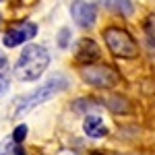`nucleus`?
<instances>
[{"mask_svg": "<svg viewBox=\"0 0 155 155\" xmlns=\"http://www.w3.org/2000/svg\"><path fill=\"white\" fill-rule=\"evenodd\" d=\"M50 54L41 46H27L15 64V77L21 81H35L48 68Z\"/></svg>", "mask_w": 155, "mask_h": 155, "instance_id": "nucleus-1", "label": "nucleus"}, {"mask_svg": "<svg viewBox=\"0 0 155 155\" xmlns=\"http://www.w3.org/2000/svg\"><path fill=\"white\" fill-rule=\"evenodd\" d=\"M66 87H68V79H66V77H62V74H56V77L48 79V81L41 85L39 89H35L33 93L21 97V99L17 101L15 116H23V114H27V112H31L33 107H37L39 104H44V101L52 99L54 95H58L60 91H64Z\"/></svg>", "mask_w": 155, "mask_h": 155, "instance_id": "nucleus-2", "label": "nucleus"}, {"mask_svg": "<svg viewBox=\"0 0 155 155\" xmlns=\"http://www.w3.org/2000/svg\"><path fill=\"white\" fill-rule=\"evenodd\" d=\"M104 39H106L107 50L118 58H137L139 56V44L126 29L107 27V29H104Z\"/></svg>", "mask_w": 155, "mask_h": 155, "instance_id": "nucleus-3", "label": "nucleus"}, {"mask_svg": "<svg viewBox=\"0 0 155 155\" xmlns=\"http://www.w3.org/2000/svg\"><path fill=\"white\" fill-rule=\"evenodd\" d=\"M81 79L91 87L99 89H112L120 83V72L107 64H85L81 68Z\"/></svg>", "mask_w": 155, "mask_h": 155, "instance_id": "nucleus-4", "label": "nucleus"}, {"mask_svg": "<svg viewBox=\"0 0 155 155\" xmlns=\"http://www.w3.org/2000/svg\"><path fill=\"white\" fill-rule=\"evenodd\" d=\"M37 35V25L31 23V21H23V23H17L8 27V31L4 33V46L6 48H17L25 41H29L31 37Z\"/></svg>", "mask_w": 155, "mask_h": 155, "instance_id": "nucleus-5", "label": "nucleus"}, {"mask_svg": "<svg viewBox=\"0 0 155 155\" xmlns=\"http://www.w3.org/2000/svg\"><path fill=\"white\" fill-rule=\"evenodd\" d=\"M71 15L72 19H74V23L79 25V27H83V29H89L91 25L95 23V6L93 4H89V2H85V0H74L71 4Z\"/></svg>", "mask_w": 155, "mask_h": 155, "instance_id": "nucleus-6", "label": "nucleus"}, {"mask_svg": "<svg viewBox=\"0 0 155 155\" xmlns=\"http://www.w3.org/2000/svg\"><path fill=\"white\" fill-rule=\"evenodd\" d=\"M97 58H99V48H97V44L93 39L85 37V39H81V41L77 44L74 60H77L79 64H91V62H95Z\"/></svg>", "mask_w": 155, "mask_h": 155, "instance_id": "nucleus-7", "label": "nucleus"}, {"mask_svg": "<svg viewBox=\"0 0 155 155\" xmlns=\"http://www.w3.org/2000/svg\"><path fill=\"white\" fill-rule=\"evenodd\" d=\"M83 130L87 137H91V139H101V137H106L107 134V126L104 124V120L99 118V116H87L83 122Z\"/></svg>", "mask_w": 155, "mask_h": 155, "instance_id": "nucleus-8", "label": "nucleus"}, {"mask_svg": "<svg viewBox=\"0 0 155 155\" xmlns=\"http://www.w3.org/2000/svg\"><path fill=\"white\" fill-rule=\"evenodd\" d=\"M104 4H106L107 11L118 12L122 17H130L132 12H134V6H132L130 0H104Z\"/></svg>", "mask_w": 155, "mask_h": 155, "instance_id": "nucleus-9", "label": "nucleus"}, {"mask_svg": "<svg viewBox=\"0 0 155 155\" xmlns=\"http://www.w3.org/2000/svg\"><path fill=\"white\" fill-rule=\"evenodd\" d=\"M106 106H107V110H112V112H116V114H124V112H128V110H130L128 101H126L124 97H120V95L110 97V99L106 101Z\"/></svg>", "mask_w": 155, "mask_h": 155, "instance_id": "nucleus-10", "label": "nucleus"}, {"mask_svg": "<svg viewBox=\"0 0 155 155\" xmlns=\"http://www.w3.org/2000/svg\"><path fill=\"white\" fill-rule=\"evenodd\" d=\"M143 29H145V35H147V39H149V44L155 46V15H149V17H147Z\"/></svg>", "mask_w": 155, "mask_h": 155, "instance_id": "nucleus-11", "label": "nucleus"}, {"mask_svg": "<svg viewBox=\"0 0 155 155\" xmlns=\"http://www.w3.org/2000/svg\"><path fill=\"white\" fill-rule=\"evenodd\" d=\"M27 132H29L27 124H19V126L15 128V132H12V141H15V143H23L25 137H27Z\"/></svg>", "mask_w": 155, "mask_h": 155, "instance_id": "nucleus-12", "label": "nucleus"}, {"mask_svg": "<svg viewBox=\"0 0 155 155\" xmlns=\"http://www.w3.org/2000/svg\"><path fill=\"white\" fill-rule=\"evenodd\" d=\"M68 39H71V31H68V29L64 27V29L60 31V37H58V46H60V48H66V46H68Z\"/></svg>", "mask_w": 155, "mask_h": 155, "instance_id": "nucleus-13", "label": "nucleus"}, {"mask_svg": "<svg viewBox=\"0 0 155 155\" xmlns=\"http://www.w3.org/2000/svg\"><path fill=\"white\" fill-rule=\"evenodd\" d=\"M6 91H8V81H6V79L0 74V95H4Z\"/></svg>", "mask_w": 155, "mask_h": 155, "instance_id": "nucleus-14", "label": "nucleus"}, {"mask_svg": "<svg viewBox=\"0 0 155 155\" xmlns=\"http://www.w3.org/2000/svg\"><path fill=\"white\" fill-rule=\"evenodd\" d=\"M6 64H8V60H6V54H4V52L0 50V72L6 68Z\"/></svg>", "mask_w": 155, "mask_h": 155, "instance_id": "nucleus-15", "label": "nucleus"}, {"mask_svg": "<svg viewBox=\"0 0 155 155\" xmlns=\"http://www.w3.org/2000/svg\"><path fill=\"white\" fill-rule=\"evenodd\" d=\"M15 155H25V151L21 149V147H17V149H15Z\"/></svg>", "mask_w": 155, "mask_h": 155, "instance_id": "nucleus-16", "label": "nucleus"}, {"mask_svg": "<svg viewBox=\"0 0 155 155\" xmlns=\"http://www.w3.org/2000/svg\"><path fill=\"white\" fill-rule=\"evenodd\" d=\"M91 155H107V153H104V151H93Z\"/></svg>", "mask_w": 155, "mask_h": 155, "instance_id": "nucleus-17", "label": "nucleus"}, {"mask_svg": "<svg viewBox=\"0 0 155 155\" xmlns=\"http://www.w3.org/2000/svg\"><path fill=\"white\" fill-rule=\"evenodd\" d=\"M0 23H2V17H0Z\"/></svg>", "mask_w": 155, "mask_h": 155, "instance_id": "nucleus-18", "label": "nucleus"}, {"mask_svg": "<svg viewBox=\"0 0 155 155\" xmlns=\"http://www.w3.org/2000/svg\"><path fill=\"white\" fill-rule=\"evenodd\" d=\"M0 2H4V0H0Z\"/></svg>", "mask_w": 155, "mask_h": 155, "instance_id": "nucleus-19", "label": "nucleus"}]
</instances>
